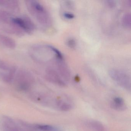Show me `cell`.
Returning a JSON list of instances; mask_svg holds the SVG:
<instances>
[{"instance_id":"6da1fadb","label":"cell","mask_w":131,"mask_h":131,"mask_svg":"<svg viewBox=\"0 0 131 131\" xmlns=\"http://www.w3.org/2000/svg\"><path fill=\"white\" fill-rule=\"evenodd\" d=\"M25 3L29 13L40 24L46 27L51 25L50 16L41 4L34 0H27L25 1Z\"/></svg>"},{"instance_id":"7a4b0ae2","label":"cell","mask_w":131,"mask_h":131,"mask_svg":"<svg viewBox=\"0 0 131 131\" xmlns=\"http://www.w3.org/2000/svg\"><path fill=\"white\" fill-rule=\"evenodd\" d=\"M14 80L16 87L19 90L26 91L29 89L34 82V78L31 73L25 70L16 72Z\"/></svg>"},{"instance_id":"3957f363","label":"cell","mask_w":131,"mask_h":131,"mask_svg":"<svg viewBox=\"0 0 131 131\" xmlns=\"http://www.w3.org/2000/svg\"><path fill=\"white\" fill-rule=\"evenodd\" d=\"M14 21L24 33L31 34L36 30L35 24L27 16L14 17Z\"/></svg>"},{"instance_id":"277c9868","label":"cell","mask_w":131,"mask_h":131,"mask_svg":"<svg viewBox=\"0 0 131 131\" xmlns=\"http://www.w3.org/2000/svg\"><path fill=\"white\" fill-rule=\"evenodd\" d=\"M109 75L113 80L125 89H130V78L128 74L118 70L112 69L110 70Z\"/></svg>"},{"instance_id":"5b68a950","label":"cell","mask_w":131,"mask_h":131,"mask_svg":"<svg viewBox=\"0 0 131 131\" xmlns=\"http://www.w3.org/2000/svg\"><path fill=\"white\" fill-rule=\"evenodd\" d=\"M46 77L49 81L60 86H64L66 83L60 78L57 72L52 68H49L46 70Z\"/></svg>"},{"instance_id":"8992f818","label":"cell","mask_w":131,"mask_h":131,"mask_svg":"<svg viewBox=\"0 0 131 131\" xmlns=\"http://www.w3.org/2000/svg\"><path fill=\"white\" fill-rule=\"evenodd\" d=\"M57 59V68L60 75H61L65 79L69 80L70 78V73L68 67L63 59Z\"/></svg>"},{"instance_id":"52a82bcc","label":"cell","mask_w":131,"mask_h":131,"mask_svg":"<svg viewBox=\"0 0 131 131\" xmlns=\"http://www.w3.org/2000/svg\"><path fill=\"white\" fill-rule=\"evenodd\" d=\"M0 6L14 13L19 11V1L16 0H0Z\"/></svg>"},{"instance_id":"ba28073f","label":"cell","mask_w":131,"mask_h":131,"mask_svg":"<svg viewBox=\"0 0 131 131\" xmlns=\"http://www.w3.org/2000/svg\"><path fill=\"white\" fill-rule=\"evenodd\" d=\"M14 18L8 11L0 10V24L3 26V29L11 24L13 21Z\"/></svg>"},{"instance_id":"9c48e42d","label":"cell","mask_w":131,"mask_h":131,"mask_svg":"<svg viewBox=\"0 0 131 131\" xmlns=\"http://www.w3.org/2000/svg\"><path fill=\"white\" fill-rule=\"evenodd\" d=\"M0 43L10 49H13L16 46V43L13 39L7 36L0 34Z\"/></svg>"},{"instance_id":"30bf717a","label":"cell","mask_w":131,"mask_h":131,"mask_svg":"<svg viewBox=\"0 0 131 131\" xmlns=\"http://www.w3.org/2000/svg\"><path fill=\"white\" fill-rule=\"evenodd\" d=\"M111 105L112 108L118 111L124 110L126 108L124 100L120 97L114 98Z\"/></svg>"},{"instance_id":"8fae6325","label":"cell","mask_w":131,"mask_h":131,"mask_svg":"<svg viewBox=\"0 0 131 131\" xmlns=\"http://www.w3.org/2000/svg\"><path fill=\"white\" fill-rule=\"evenodd\" d=\"M16 71L4 72L0 71V79L7 83L12 82L14 79Z\"/></svg>"},{"instance_id":"7c38bea8","label":"cell","mask_w":131,"mask_h":131,"mask_svg":"<svg viewBox=\"0 0 131 131\" xmlns=\"http://www.w3.org/2000/svg\"><path fill=\"white\" fill-rule=\"evenodd\" d=\"M16 70V68L14 66H13L6 61L0 60V71L12 72Z\"/></svg>"},{"instance_id":"4fadbf2b","label":"cell","mask_w":131,"mask_h":131,"mask_svg":"<svg viewBox=\"0 0 131 131\" xmlns=\"http://www.w3.org/2000/svg\"><path fill=\"white\" fill-rule=\"evenodd\" d=\"M87 125L93 131H106L103 125L97 121H90L88 123Z\"/></svg>"},{"instance_id":"5bb4252c","label":"cell","mask_w":131,"mask_h":131,"mask_svg":"<svg viewBox=\"0 0 131 131\" xmlns=\"http://www.w3.org/2000/svg\"><path fill=\"white\" fill-rule=\"evenodd\" d=\"M122 24L126 28H130L131 27V15L129 13L125 14L122 18Z\"/></svg>"},{"instance_id":"9a60e30c","label":"cell","mask_w":131,"mask_h":131,"mask_svg":"<svg viewBox=\"0 0 131 131\" xmlns=\"http://www.w3.org/2000/svg\"><path fill=\"white\" fill-rule=\"evenodd\" d=\"M35 128L43 131H52L54 129L52 126L47 125H35Z\"/></svg>"},{"instance_id":"2e32d148","label":"cell","mask_w":131,"mask_h":131,"mask_svg":"<svg viewBox=\"0 0 131 131\" xmlns=\"http://www.w3.org/2000/svg\"><path fill=\"white\" fill-rule=\"evenodd\" d=\"M72 108V106L70 104L67 103H63L60 105V109L61 110L64 112L69 111Z\"/></svg>"},{"instance_id":"e0dca14e","label":"cell","mask_w":131,"mask_h":131,"mask_svg":"<svg viewBox=\"0 0 131 131\" xmlns=\"http://www.w3.org/2000/svg\"><path fill=\"white\" fill-rule=\"evenodd\" d=\"M67 45L70 48L73 49L76 46V42L73 39H69L67 41Z\"/></svg>"},{"instance_id":"ac0fdd59","label":"cell","mask_w":131,"mask_h":131,"mask_svg":"<svg viewBox=\"0 0 131 131\" xmlns=\"http://www.w3.org/2000/svg\"><path fill=\"white\" fill-rule=\"evenodd\" d=\"M63 16L66 19H72L75 18V15L71 13L65 12L63 13Z\"/></svg>"}]
</instances>
